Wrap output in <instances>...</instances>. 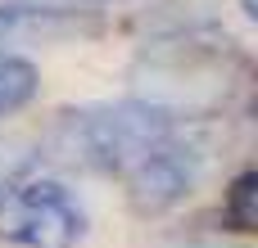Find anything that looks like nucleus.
<instances>
[{"label": "nucleus", "instance_id": "7ed1b4c3", "mask_svg": "<svg viewBox=\"0 0 258 248\" xmlns=\"http://www.w3.org/2000/svg\"><path fill=\"white\" fill-rule=\"evenodd\" d=\"M86 212L59 181H23L0 199V239L14 248H77Z\"/></svg>", "mask_w": 258, "mask_h": 248}, {"label": "nucleus", "instance_id": "6e6552de", "mask_svg": "<svg viewBox=\"0 0 258 248\" xmlns=\"http://www.w3.org/2000/svg\"><path fill=\"white\" fill-rule=\"evenodd\" d=\"M32 167V149L23 145V140H9V136H0V199L18 185V176Z\"/></svg>", "mask_w": 258, "mask_h": 248}, {"label": "nucleus", "instance_id": "0eeeda50", "mask_svg": "<svg viewBox=\"0 0 258 248\" xmlns=\"http://www.w3.org/2000/svg\"><path fill=\"white\" fill-rule=\"evenodd\" d=\"M222 221L240 235H249L258 226V172H240L227 190V203H222Z\"/></svg>", "mask_w": 258, "mask_h": 248}, {"label": "nucleus", "instance_id": "f257e3e1", "mask_svg": "<svg viewBox=\"0 0 258 248\" xmlns=\"http://www.w3.org/2000/svg\"><path fill=\"white\" fill-rule=\"evenodd\" d=\"M236 77H240V54L227 41H209V36L154 41L132 63L136 99L168 113L172 122L218 113L231 99Z\"/></svg>", "mask_w": 258, "mask_h": 248}, {"label": "nucleus", "instance_id": "423d86ee", "mask_svg": "<svg viewBox=\"0 0 258 248\" xmlns=\"http://www.w3.org/2000/svg\"><path fill=\"white\" fill-rule=\"evenodd\" d=\"M41 90V72L32 59L14 54V50H0V117L27 108Z\"/></svg>", "mask_w": 258, "mask_h": 248}, {"label": "nucleus", "instance_id": "1a4fd4ad", "mask_svg": "<svg viewBox=\"0 0 258 248\" xmlns=\"http://www.w3.org/2000/svg\"><path fill=\"white\" fill-rule=\"evenodd\" d=\"M73 5H109V0H73Z\"/></svg>", "mask_w": 258, "mask_h": 248}, {"label": "nucleus", "instance_id": "39448f33", "mask_svg": "<svg viewBox=\"0 0 258 248\" xmlns=\"http://www.w3.org/2000/svg\"><path fill=\"white\" fill-rule=\"evenodd\" d=\"M95 32V23L86 18V9H59V5H0V50L9 45H59L73 36Z\"/></svg>", "mask_w": 258, "mask_h": 248}, {"label": "nucleus", "instance_id": "20e7f679", "mask_svg": "<svg viewBox=\"0 0 258 248\" xmlns=\"http://www.w3.org/2000/svg\"><path fill=\"white\" fill-rule=\"evenodd\" d=\"M122 181H127V203H132V212H141V217H163V212H172V208L190 194V185H195V158H190L177 140H168V145L150 149L145 158H136V163L122 172Z\"/></svg>", "mask_w": 258, "mask_h": 248}, {"label": "nucleus", "instance_id": "f03ea898", "mask_svg": "<svg viewBox=\"0 0 258 248\" xmlns=\"http://www.w3.org/2000/svg\"><path fill=\"white\" fill-rule=\"evenodd\" d=\"M168 140H177V122L141 99L63 108L54 122V149L68 163H82L95 172H118V176Z\"/></svg>", "mask_w": 258, "mask_h": 248}]
</instances>
